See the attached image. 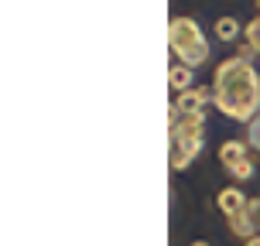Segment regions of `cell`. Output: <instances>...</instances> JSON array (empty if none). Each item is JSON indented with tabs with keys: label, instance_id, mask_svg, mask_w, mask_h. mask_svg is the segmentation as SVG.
<instances>
[{
	"label": "cell",
	"instance_id": "6da1fadb",
	"mask_svg": "<svg viewBox=\"0 0 260 246\" xmlns=\"http://www.w3.org/2000/svg\"><path fill=\"white\" fill-rule=\"evenodd\" d=\"M212 103L226 120L250 127L260 117V72L253 62L222 58L212 72Z\"/></svg>",
	"mask_w": 260,
	"mask_h": 246
},
{
	"label": "cell",
	"instance_id": "7a4b0ae2",
	"mask_svg": "<svg viewBox=\"0 0 260 246\" xmlns=\"http://www.w3.org/2000/svg\"><path fill=\"white\" fill-rule=\"evenodd\" d=\"M168 133H171L168 168L185 171L195 157L202 154V144H206V117H185L178 110H168Z\"/></svg>",
	"mask_w": 260,
	"mask_h": 246
},
{
	"label": "cell",
	"instance_id": "3957f363",
	"mask_svg": "<svg viewBox=\"0 0 260 246\" xmlns=\"http://www.w3.org/2000/svg\"><path fill=\"white\" fill-rule=\"evenodd\" d=\"M168 48L175 55V62L188 65V68H199V65H209V38L202 34V27L195 17H185V14H175L168 21Z\"/></svg>",
	"mask_w": 260,
	"mask_h": 246
},
{
	"label": "cell",
	"instance_id": "277c9868",
	"mask_svg": "<svg viewBox=\"0 0 260 246\" xmlns=\"http://www.w3.org/2000/svg\"><path fill=\"white\" fill-rule=\"evenodd\" d=\"M212 106V86H192L175 96L171 110H178L185 117H206V110Z\"/></svg>",
	"mask_w": 260,
	"mask_h": 246
},
{
	"label": "cell",
	"instance_id": "5b68a950",
	"mask_svg": "<svg viewBox=\"0 0 260 246\" xmlns=\"http://www.w3.org/2000/svg\"><path fill=\"white\" fill-rule=\"evenodd\" d=\"M247 195H243V188L240 185H230V188H222L219 195H216V205H219V212L230 219V216H240L243 208H247Z\"/></svg>",
	"mask_w": 260,
	"mask_h": 246
},
{
	"label": "cell",
	"instance_id": "8992f818",
	"mask_svg": "<svg viewBox=\"0 0 260 246\" xmlns=\"http://www.w3.org/2000/svg\"><path fill=\"white\" fill-rule=\"evenodd\" d=\"M247 157H250V144L247 140H226L219 147V164L226 171H233L236 164H243Z\"/></svg>",
	"mask_w": 260,
	"mask_h": 246
},
{
	"label": "cell",
	"instance_id": "52a82bcc",
	"mask_svg": "<svg viewBox=\"0 0 260 246\" xmlns=\"http://www.w3.org/2000/svg\"><path fill=\"white\" fill-rule=\"evenodd\" d=\"M168 86H171V92L178 96V92H185V89H192L195 86V68H188V65H182V62H175L168 68Z\"/></svg>",
	"mask_w": 260,
	"mask_h": 246
},
{
	"label": "cell",
	"instance_id": "ba28073f",
	"mask_svg": "<svg viewBox=\"0 0 260 246\" xmlns=\"http://www.w3.org/2000/svg\"><path fill=\"white\" fill-rule=\"evenodd\" d=\"M226 226H230V233H233L236 239H243V243H247V239H253V236H260V233H257V226H253V219H250V212H247V208H243L240 216H230V219H226Z\"/></svg>",
	"mask_w": 260,
	"mask_h": 246
},
{
	"label": "cell",
	"instance_id": "9c48e42d",
	"mask_svg": "<svg viewBox=\"0 0 260 246\" xmlns=\"http://www.w3.org/2000/svg\"><path fill=\"white\" fill-rule=\"evenodd\" d=\"M212 34H216V41H243V27H240L236 17H219Z\"/></svg>",
	"mask_w": 260,
	"mask_h": 246
},
{
	"label": "cell",
	"instance_id": "30bf717a",
	"mask_svg": "<svg viewBox=\"0 0 260 246\" xmlns=\"http://www.w3.org/2000/svg\"><path fill=\"white\" fill-rule=\"evenodd\" d=\"M253 174H257V161H253V157H247L243 164H236V168L230 171V178H233V182H250Z\"/></svg>",
	"mask_w": 260,
	"mask_h": 246
},
{
	"label": "cell",
	"instance_id": "8fae6325",
	"mask_svg": "<svg viewBox=\"0 0 260 246\" xmlns=\"http://www.w3.org/2000/svg\"><path fill=\"white\" fill-rule=\"evenodd\" d=\"M243 41H250V45L257 48V55H260V17H253V21L243 27Z\"/></svg>",
	"mask_w": 260,
	"mask_h": 246
},
{
	"label": "cell",
	"instance_id": "7c38bea8",
	"mask_svg": "<svg viewBox=\"0 0 260 246\" xmlns=\"http://www.w3.org/2000/svg\"><path fill=\"white\" fill-rule=\"evenodd\" d=\"M243 140L250 144V151H257V154H260V117L247 127V137H243Z\"/></svg>",
	"mask_w": 260,
	"mask_h": 246
},
{
	"label": "cell",
	"instance_id": "4fadbf2b",
	"mask_svg": "<svg viewBox=\"0 0 260 246\" xmlns=\"http://www.w3.org/2000/svg\"><path fill=\"white\" fill-rule=\"evenodd\" d=\"M236 58H243V62H253V58H260L257 48L250 45V41H236Z\"/></svg>",
	"mask_w": 260,
	"mask_h": 246
},
{
	"label": "cell",
	"instance_id": "5bb4252c",
	"mask_svg": "<svg viewBox=\"0 0 260 246\" xmlns=\"http://www.w3.org/2000/svg\"><path fill=\"white\" fill-rule=\"evenodd\" d=\"M247 212H250V219H253V226H257V233H260V195L247 202Z\"/></svg>",
	"mask_w": 260,
	"mask_h": 246
},
{
	"label": "cell",
	"instance_id": "9a60e30c",
	"mask_svg": "<svg viewBox=\"0 0 260 246\" xmlns=\"http://www.w3.org/2000/svg\"><path fill=\"white\" fill-rule=\"evenodd\" d=\"M243 246H260V236H253V239H247Z\"/></svg>",
	"mask_w": 260,
	"mask_h": 246
},
{
	"label": "cell",
	"instance_id": "2e32d148",
	"mask_svg": "<svg viewBox=\"0 0 260 246\" xmlns=\"http://www.w3.org/2000/svg\"><path fill=\"white\" fill-rule=\"evenodd\" d=\"M188 246H212V243H206V239H195V243H188Z\"/></svg>",
	"mask_w": 260,
	"mask_h": 246
},
{
	"label": "cell",
	"instance_id": "e0dca14e",
	"mask_svg": "<svg viewBox=\"0 0 260 246\" xmlns=\"http://www.w3.org/2000/svg\"><path fill=\"white\" fill-rule=\"evenodd\" d=\"M257 17H260V0H257Z\"/></svg>",
	"mask_w": 260,
	"mask_h": 246
}]
</instances>
